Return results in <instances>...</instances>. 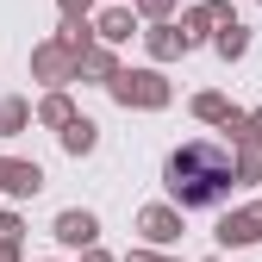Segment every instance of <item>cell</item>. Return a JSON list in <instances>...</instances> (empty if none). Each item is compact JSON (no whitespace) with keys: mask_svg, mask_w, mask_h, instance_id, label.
I'll list each match as a JSON object with an SVG mask.
<instances>
[{"mask_svg":"<svg viewBox=\"0 0 262 262\" xmlns=\"http://www.w3.org/2000/svg\"><path fill=\"white\" fill-rule=\"evenodd\" d=\"M231 181H237V162L225 144H181L169 156V193L181 206H219V200H231Z\"/></svg>","mask_w":262,"mask_h":262,"instance_id":"obj_1","label":"cell"}]
</instances>
